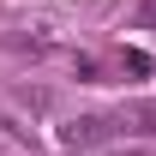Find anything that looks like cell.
Masks as SVG:
<instances>
[{"label":"cell","instance_id":"6da1fadb","mask_svg":"<svg viewBox=\"0 0 156 156\" xmlns=\"http://www.w3.org/2000/svg\"><path fill=\"white\" fill-rule=\"evenodd\" d=\"M108 132H126V120H108V114H78V120H66V126H60V144H66V150H102V138Z\"/></svg>","mask_w":156,"mask_h":156},{"label":"cell","instance_id":"7a4b0ae2","mask_svg":"<svg viewBox=\"0 0 156 156\" xmlns=\"http://www.w3.org/2000/svg\"><path fill=\"white\" fill-rule=\"evenodd\" d=\"M0 42H6V48H18V54H48V48L60 42V30H54V18H18Z\"/></svg>","mask_w":156,"mask_h":156},{"label":"cell","instance_id":"3957f363","mask_svg":"<svg viewBox=\"0 0 156 156\" xmlns=\"http://www.w3.org/2000/svg\"><path fill=\"white\" fill-rule=\"evenodd\" d=\"M120 120H126V132H150L156 138V102H132V108H120Z\"/></svg>","mask_w":156,"mask_h":156},{"label":"cell","instance_id":"277c9868","mask_svg":"<svg viewBox=\"0 0 156 156\" xmlns=\"http://www.w3.org/2000/svg\"><path fill=\"white\" fill-rule=\"evenodd\" d=\"M132 24H138V30H150V36H156V0H138V12H132Z\"/></svg>","mask_w":156,"mask_h":156},{"label":"cell","instance_id":"5b68a950","mask_svg":"<svg viewBox=\"0 0 156 156\" xmlns=\"http://www.w3.org/2000/svg\"><path fill=\"white\" fill-rule=\"evenodd\" d=\"M96 156H156V150H144V144H126V150H96Z\"/></svg>","mask_w":156,"mask_h":156}]
</instances>
